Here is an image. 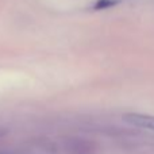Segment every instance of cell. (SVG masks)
Returning <instances> with one entry per match:
<instances>
[{
	"label": "cell",
	"instance_id": "obj_1",
	"mask_svg": "<svg viewBox=\"0 0 154 154\" xmlns=\"http://www.w3.org/2000/svg\"><path fill=\"white\" fill-rule=\"evenodd\" d=\"M64 149L68 154H93L95 145L81 138H69L64 142Z\"/></svg>",
	"mask_w": 154,
	"mask_h": 154
},
{
	"label": "cell",
	"instance_id": "obj_4",
	"mask_svg": "<svg viewBox=\"0 0 154 154\" xmlns=\"http://www.w3.org/2000/svg\"><path fill=\"white\" fill-rule=\"evenodd\" d=\"M0 154H10V153H5V152H3V150H0Z\"/></svg>",
	"mask_w": 154,
	"mask_h": 154
},
{
	"label": "cell",
	"instance_id": "obj_3",
	"mask_svg": "<svg viewBox=\"0 0 154 154\" xmlns=\"http://www.w3.org/2000/svg\"><path fill=\"white\" fill-rule=\"evenodd\" d=\"M114 4H115L114 0H99V2L95 4V8L96 10H101V8L111 7V5H114Z\"/></svg>",
	"mask_w": 154,
	"mask_h": 154
},
{
	"label": "cell",
	"instance_id": "obj_2",
	"mask_svg": "<svg viewBox=\"0 0 154 154\" xmlns=\"http://www.w3.org/2000/svg\"><path fill=\"white\" fill-rule=\"evenodd\" d=\"M123 120L128 125L134 126L138 128H145L154 133V116L152 115H143V114H134V112H128L123 116Z\"/></svg>",
	"mask_w": 154,
	"mask_h": 154
}]
</instances>
